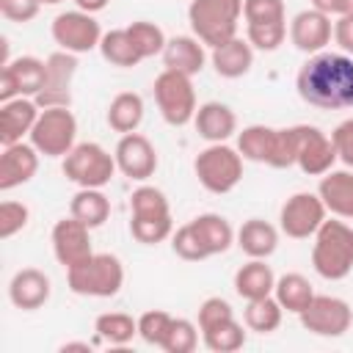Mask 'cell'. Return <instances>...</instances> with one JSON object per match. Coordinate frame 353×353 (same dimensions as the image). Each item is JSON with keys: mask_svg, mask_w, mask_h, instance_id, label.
<instances>
[{"mask_svg": "<svg viewBox=\"0 0 353 353\" xmlns=\"http://www.w3.org/2000/svg\"><path fill=\"white\" fill-rule=\"evenodd\" d=\"M105 119H108V127H110L113 132H121V135L138 132V127H141V121H143V97L135 94V91H121V94H116V97L110 99V105H108Z\"/></svg>", "mask_w": 353, "mask_h": 353, "instance_id": "obj_29", "label": "cell"}, {"mask_svg": "<svg viewBox=\"0 0 353 353\" xmlns=\"http://www.w3.org/2000/svg\"><path fill=\"white\" fill-rule=\"evenodd\" d=\"M336 149L331 135H325L320 127L312 124H298V157L295 165L309 174V176H323L334 168L336 163Z\"/></svg>", "mask_w": 353, "mask_h": 353, "instance_id": "obj_15", "label": "cell"}, {"mask_svg": "<svg viewBox=\"0 0 353 353\" xmlns=\"http://www.w3.org/2000/svg\"><path fill=\"white\" fill-rule=\"evenodd\" d=\"M234 243L248 259H268L279 248V229L265 218H248L237 229Z\"/></svg>", "mask_w": 353, "mask_h": 353, "instance_id": "obj_26", "label": "cell"}, {"mask_svg": "<svg viewBox=\"0 0 353 353\" xmlns=\"http://www.w3.org/2000/svg\"><path fill=\"white\" fill-rule=\"evenodd\" d=\"M154 102L160 108V116L165 124L171 127H185L193 121L196 116V88H193V80L188 74H179V72H171V69H163L157 77H154Z\"/></svg>", "mask_w": 353, "mask_h": 353, "instance_id": "obj_8", "label": "cell"}, {"mask_svg": "<svg viewBox=\"0 0 353 353\" xmlns=\"http://www.w3.org/2000/svg\"><path fill=\"white\" fill-rule=\"evenodd\" d=\"M171 314L163 312V309H149L138 317V336L146 342V345H154V347H163V339L171 328Z\"/></svg>", "mask_w": 353, "mask_h": 353, "instance_id": "obj_42", "label": "cell"}, {"mask_svg": "<svg viewBox=\"0 0 353 353\" xmlns=\"http://www.w3.org/2000/svg\"><path fill=\"white\" fill-rule=\"evenodd\" d=\"M39 157L41 152L28 141H19V143H8L3 146V154H0V190L8 193L25 182H30L39 171Z\"/></svg>", "mask_w": 353, "mask_h": 353, "instance_id": "obj_19", "label": "cell"}, {"mask_svg": "<svg viewBox=\"0 0 353 353\" xmlns=\"http://www.w3.org/2000/svg\"><path fill=\"white\" fill-rule=\"evenodd\" d=\"M281 317H284V309H281V303L276 301V295H265V298L245 301L243 323H245L248 331L273 334V331L281 325Z\"/></svg>", "mask_w": 353, "mask_h": 353, "instance_id": "obj_32", "label": "cell"}, {"mask_svg": "<svg viewBox=\"0 0 353 353\" xmlns=\"http://www.w3.org/2000/svg\"><path fill=\"white\" fill-rule=\"evenodd\" d=\"M298 97L320 110L353 108V58L345 52H314L295 74Z\"/></svg>", "mask_w": 353, "mask_h": 353, "instance_id": "obj_1", "label": "cell"}, {"mask_svg": "<svg viewBox=\"0 0 353 353\" xmlns=\"http://www.w3.org/2000/svg\"><path fill=\"white\" fill-rule=\"evenodd\" d=\"M210 61H212V69H215L218 77L237 80V77H243V74L251 72V66H254V47H251L248 39L234 36V39L212 47Z\"/></svg>", "mask_w": 353, "mask_h": 353, "instance_id": "obj_24", "label": "cell"}, {"mask_svg": "<svg viewBox=\"0 0 353 353\" xmlns=\"http://www.w3.org/2000/svg\"><path fill=\"white\" fill-rule=\"evenodd\" d=\"M334 41L345 55L353 58V14L350 17H336L334 22Z\"/></svg>", "mask_w": 353, "mask_h": 353, "instance_id": "obj_48", "label": "cell"}, {"mask_svg": "<svg viewBox=\"0 0 353 353\" xmlns=\"http://www.w3.org/2000/svg\"><path fill=\"white\" fill-rule=\"evenodd\" d=\"M41 108L33 97H14L8 102H0V143H19L25 135H30Z\"/></svg>", "mask_w": 353, "mask_h": 353, "instance_id": "obj_21", "label": "cell"}, {"mask_svg": "<svg viewBox=\"0 0 353 353\" xmlns=\"http://www.w3.org/2000/svg\"><path fill=\"white\" fill-rule=\"evenodd\" d=\"M130 234L141 245H157L163 240H171L174 221H171V215H163V218H130Z\"/></svg>", "mask_w": 353, "mask_h": 353, "instance_id": "obj_39", "label": "cell"}, {"mask_svg": "<svg viewBox=\"0 0 353 353\" xmlns=\"http://www.w3.org/2000/svg\"><path fill=\"white\" fill-rule=\"evenodd\" d=\"M273 287H276V273L265 259H248L234 273V292L243 301L273 295Z\"/></svg>", "mask_w": 353, "mask_h": 353, "instance_id": "obj_28", "label": "cell"}, {"mask_svg": "<svg viewBox=\"0 0 353 353\" xmlns=\"http://www.w3.org/2000/svg\"><path fill=\"white\" fill-rule=\"evenodd\" d=\"M0 3H8V0H0Z\"/></svg>", "mask_w": 353, "mask_h": 353, "instance_id": "obj_53", "label": "cell"}, {"mask_svg": "<svg viewBox=\"0 0 353 353\" xmlns=\"http://www.w3.org/2000/svg\"><path fill=\"white\" fill-rule=\"evenodd\" d=\"M47 77V61L36 55H19L11 58L6 66H0V102H8L14 97H33L41 91Z\"/></svg>", "mask_w": 353, "mask_h": 353, "instance_id": "obj_13", "label": "cell"}, {"mask_svg": "<svg viewBox=\"0 0 353 353\" xmlns=\"http://www.w3.org/2000/svg\"><path fill=\"white\" fill-rule=\"evenodd\" d=\"M116 165L124 176L135 179V182H146L149 176H154L157 171V149L154 143L141 135V132H127L119 138L116 149H113Z\"/></svg>", "mask_w": 353, "mask_h": 353, "instance_id": "obj_16", "label": "cell"}, {"mask_svg": "<svg viewBox=\"0 0 353 353\" xmlns=\"http://www.w3.org/2000/svg\"><path fill=\"white\" fill-rule=\"evenodd\" d=\"M66 284L83 298H113L124 287V265L116 254H91L66 270Z\"/></svg>", "mask_w": 353, "mask_h": 353, "instance_id": "obj_4", "label": "cell"}, {"mask_svg": "<svg viewBox=\"0 0 353 353\" xmlns=\"http://www.w3.org/2000/svg\"><path fill=\"white\" fill-rule=\"evenodd\" d=\"M30 221V210L22 201H11L6 199L0 204V240H11L14 234H19Z\"/></svg>", "mask_w": 353, "mask_h": 353, "instance_id": "obj_44", "label": "cell"}, {"mask_svg": "<svg viewBox=\"0 0 353 353\" xmlns=\"http://www.w3.org/2000/svg\"><path fill=\"white\" fill-rule=\"evenodd\" d=\"M207 44H201L196 36H171L163 50V66L179 74H199L207 63Z\"/></svg>", "mask_w": 353, "mask_h": 353, "instance_id": "obj_25", "label": "cell"}, {"mask_svg": "<svg viewBox=\"0 0 353 353\" xmlns=\"http://www.w3.org/2000/svg\"><path fill=\"white\" fill-rule=\"evenodd\" d=\"M99 55L110 63V66H119V69H132L138 66L143 58L138 55L127 28H116V30H108L102 33V41H99Z\"/></svg>", "mask_w": 353, "mask_h": 353, "instance_id": "obj_33", "label": "cell"}, {"mask_svg": "<svg viewBox=\"0 0 353 353\" xmlns=\"http://www.w3.org/2000/svg\"><path fill=\"white\" fill-rule=\"evenodd\" d=\"M229 317H234V309H232V303L226 298H221V295L204 298L201 306H199V331H204L210 325H218V323H223Z\"/></svg>", "mask_w": 353, "mask_h": 353, "instance_id": "obj_45", "label": "cell"}, {"mask_svg": "<svg viewBox=\"0 0 353 353\" xmlns=\"http://www.w3.org/2000/svg\"><path fill=\"white\" fill-rule=\"evenodd\" d=\"M273 138H276V127L268 124H248L237 132V152L243 154V160L251 163H265L270 160L273 152Z\"/></svg>", "mask_w": 353, "mask_h": 353, "instance_id": "obj_34", "label": "cell"}, {"mask_svg": "<svg viewBox=\"0 0 353 353\" xmlns=\"http://www.w3.org/2000/svg\"><path fill=\"white\" fill-rule=\"evenodd\" d=\"M50 33H52V41L58 44V50H66L74 55L99 50V41H102V28H99L97 17L88 11H80V8L61 11L52 19Z\"/></svg>", "mask_w": 353, "mask_h": 353, "instance_id": "obj_11", "label": "cell"}, {"mask_svg": "<svg viewBox=\"0 0 353 353\" xmlns=\"http://www.w3.org/2000/svg\"><path fill=\"white\" fill-rule=\"evenodd\" d=\"M190 226H193L199 243L204 245L207 256L226 254V251L232 248L234 237H237V232L232 229V223H229L223 215H218V212H201V215H196V218L190 221Z\"/></svg>", "mask_w": 353, "mask_h": 353, "instance_id": "obj_27", "label": "cell"}, {"mask_svg": "<svg viewBox=\"0 0 353 353\" xmlns=\"http://www.w3.org/2000/svg\"><path fill=\"white\" fill-rule=\"evenodd\" d=\"M312 240V268L320 279L342 281L353 273V226L345 218H325Z\"/></svg>", "mask_w": 353, "mask_h": 353, "instance_id": "obj_2", "label": "cell"}, {"mask_svg": "<svg viewBox=\"0 0 353 353\" xmlns=\"http://www.w3.org/2000/svg\"><path fill=\"white\" fill-rule=\"evenodd\" d=\"M328 218V210L317 193L298 190L292 193L281 210H279V229L292 240H309L317 234L323 221Z\"/></svg>", "mask_w": 353, "mask_h": 353, "instance_id": "obj_10", "label": "cell"}, {"mask_svg": "<svg viewBox=\"0 0 353 353\" xmlns=\"http://www.w3.org/2000/svg\"><path fill=\"white\" fill-rule=\"evenodd\" d=\"M171 248H174V254H176L179 259H185V262H201V259H210L207 251H204V245L199 243V237H196L190 221L182 223L179 229H174V234H171Z\"/></svg>", "mask_w": 353, "mask_h": 353, "instance_id": "obj_43", "label": "cell"}, {"mask_svg": "<svg viewBox=\"0 0 353 353\" xmlns=\"http://www.w3.org/2000/svg\"><path fill=\"white\" fill-rule=\"evenodd\" d=\"M301 325L314 334V336H325V339H334V336H342L350 331L353 325V309L345 298H336V295H314L312 303L298 314Z\"/></svg>", "mask_w": 353, "mask_h": 353, "instance_id": "obj_12", "label": "cell"}, {"mask_svg": "<svg viewBox=\"0 0 353 353\" xmlns=\"http://www.w3.org/2000/svg\"><path fill=\"white\" fill-rule=\"evenodd\" d=\"M171 215V204L165 193L154 185H141L130 196V218H163Z\"/></svg>", "mask_w": 353, "mask_h": 353, "instance_id": "obj_38", "label": "cell"}, {"mask_svg": "<svg viewBox=\"0 0 353 353\" xmlns=\"http://www.w3.org/2000/svg\"><path fill=\"white\" fill-rule=\"evenodd\" d=\"M77 74V55L55 50L47 58V77L36 94L39 108H69L72 105V80Z\"/></svg>", "mask_w": 353, "mask_h": 353, "instance_id": "obj_14", "label": "cell"}, {"mask_svg": "<svg viewBox=\"0 0 353 353\" xmlns=\"http://www.w3.org/2000/svg\"><path fill=\"white\" fill-rule=\"evenodd\" d=\"M108 3H110V0H74V6H77L80 11H88V14H97V11H102Z\"/></svg>", "mask_w": 353, "mask_h": 353, "instance_id": "obj_50", "label": "cell"}, {"mask_svg": "<svg viewBox=\"0 0 353 353\" xmlns=\"http://www.w3.org/2000/svg\"><path fill=\"white\" fill-rule=\"evenodd\" d=\"M39 11H41L39 0H8V3H0V14L8 22H17V25H28L30 19H36Z\"/></svg>", "mask_w": 353, "mask_h": 353, "instance_id": "obj_47", "label": "cell"}, {"mask_svg": "<svg viewBox=\"0 0 353 353\" xmlns=\"http://www.w3.org/2000/svg\"><path fill=\"white\" fill-rule=\"evenodd\" d=\"M331 141H334L336 157L345 163V168H353V119L339 121L331 132Z\"/></svg>", "mask_w": 353, "mask_h": 353, "instance_id": "obj_46", "label": "cell"}, {"mask_svg": "<svg viewBox=\"0 0 353 353\" xmlns=\"http://www.w3.org/2000/svg\"><path fill=\"white\" fill-rule=\"evenodd\" d=\"M28 138L44 157H66L77 143V119L69 108H41Z\"/></svg>", "mask_w": 353, "mask_h": 353, "instance_id": "obj_9", "label": "cell"}, {"mask_svg": "<svg viewBox=\"0 0 353 353\" xmlns=\"http://www.w3.org/2000/svg\"><path fill=\"white\" fill-rule=\"evenodd\" d=\"M69 215L88 229H99L110 218V199L102 193V188H80L69 201Z\"/></svg>", "mask_w": 353, "mask_h": 353, "instance_id": "obj_30", "label": "cell"}, {"mask_svg": "<svg viewBox=\"0 0 353 353\" xmlns=\"http://www.w3.org/2000/svg\"><path fill=\"white\" fill-rule=\"evenodd\" d=\"M317 196L336 218L353 221V168H331L320 176Z\"/></svg>", "mask_w": 353, "mask_h": 353, "instance_id": "obj_23", "label": "cell"}, {"mask_svg": "<svg viewBox=\"0 0 353 353\" xmlns=\"http://www.w3.org/2000/svg\"><path fill=\"white\" fill-rule=\"evenodd\" d=\"M50 243H52V254H55L58 265H63L66 270L80 265L83 259H88L94 254V248H91V229L85 223H80L77 218H72V215L55 221Z\"/></svg>", "mask_w": 353, "mask_h": 353, "instance_id": "obj_17", "label": "cell"}, {"mask_svg": "<svg viewBox=\"0 0 353 353\" xmlns=\"http://www.w3.org/2000/svg\"><path fill=\"white\" fill-rule=\"evenodd\" d=\"M72 350L91 353V350H94V345H91V342H63V345H61V353H72Z\"/></svg>", "mask_w": 353, "mask_h": 353, "instance_id": "obj_51", "label": "cell"}, {"mask_svg": "<svg viewBox=\"0 0 353 353\" xmlns=\"http://www.w3.org/2000/svg\"><path fill=\"white\" fill-rule=\"evenodd\" d=\"M193 174L207 193H232L243 179V154L229 143H210L193 160Z\"/></svg>", "mask_w": 353, "mask_h": 353, "instance_id": "obj_5", "label": "cell"}, {"mask_svg": "<svg viewBox=\"0 0 353 353\" xmlns=\"http://www.w3.org/2000/svg\"><path fill=\"white\" fill-rule=\"evenodd\" d=\"M199 347V325L190 323L188 317H174L171 328L163 339L165 353H193Z\"/></svg>", "mask_w": 353, "mask_h": 353, "instance_id": "obj_40", "label": "cell"}, {"mask_svg": "<svg viewBox=\"0 0 353 353\" xmlns=\"http://www.w3.org/2000/svg\"><path fill=\"white\" fill-rule=\"evenodd\" d=\"M41 6H58V3H63V0H39Z\"/></svg>", "mask_w": 353, "mask_h": 353, "instance_id": "obj_52", "label": "cell"}, {"mask_svg": "<svg viewBox=\"0 0 353 353\" xmlns=\"http://www.w3.org/2000/svg\"><path fill=\"white\" fill-rule=\"evenodd\" d=\"M193 127H196L199 138H204L207 143H226L232 135H237V116L229 105L210 99L196 108Z\"/></svg>", "mask_w": 353, "mask_h": 353, "instance_id": "obj_22", "label": "cell"}, {"mask_svg": "<svg viewBox=\"0 0 353 353\" xmlns=\"http://www.w3.org/2000/svg\"><path fill=\"white\" fill-rule=\"evenodd\" d=\"M61 168H63V176L77 188H105L119 171L116 157L94 141L74 143V149L63 157Z\"/></svg>", "mask_w": 353, "mask_h": 353, "instance_id": "obj_7", "label": "cell"}, {"mask_svg": "<svg viewBox=\"0 0 353 353\" xmlns=\"http://www.w3.org/2000/svg\"><path fill=\"white\" fill-rule=\"evenodd\" d=\"M273 295H276V301L281 303L284 312L301 314V312L312 303V298H314L317 292H314L312 281H309L303 273H284V276L276 279Z\"/></svg>", "mask_w": 353, "mask_h": 353, "instance_id": "obj_31", "label": "cell"}, {"mask_svg": "<svg viewBox=\"0 0 353 353\" xmlns=\"http://www.w3.org/2000/svg\"><path fill=\"white\" fill-rule=\"evenodd\" d=\"M127 33H130V39H132V44H135V50H138V55L143 61L146 58H154V55H163L165 41H168V36L163 33V28L154 25V22H149V19L130 22L127 25Z\"/></svg>", "mask_w": 353, "mask_h": 353, "instance_id": "obj_37", "label": "cell"}, {"mask_svg": "<svg viewBox=\"0 0 353 353\" xmlns=\"http://www.w3.org/2000/svg\"><path fill=\"white\" fill-rule=\"evenodd\" d=\"M243 17V0H190L188 22L193 36L210 50L234 39Z\"/></svg>", "mask_w": 353, "mask_h": 353, "instance_id": "obj_3", "label": "cell"}, {"mask_svg": "<svg viewBox=\"0 0 353 353\" xmlns=\"http://www.w3.org/2000/svg\"><path fill=\"white\" fill-rule=\"evenodd\" d=\"M52 281L39 268H22L8 281V301L22 312H36L50 301Z\"/></svg>", "mask_w": 353, "mask_h": 353, "instance_id": "obj_20", "label": "cell"}, {"mask_svg": "<svg viewBox=\"0 0 353 353\" xmlns=\"http://www.w3.org/2000/svg\"><path fill=\"white\" fill-rule=\"evenodd\" d=\"M94 331L97 339L108 345H127L132 342V336H138V320H132V314L127 312H102L94 320Z\"/></svg>", "mask_w": 353, "mask_h": 353, "instance_id": "obj_35", "label": "cell"}, {"mask_svg": "<svg viewBox=\"0 0 353 353\" xmlns=\"http://www.w3.org/2000/svg\"><path fill=\"white\" fill-rule=\"evenodd\" d=\"M201 342L207 350L212 353H234L245 345V328L243 323H237L234 317L218 323V325H210L201 331Z\"/></svg>", "mask_w": 353, "mask_h": 353, "instance_id": "obj_36", "label": "cell"}, {"mask_svg": "<svg viewBox=\"0 0 353 353\" xmlns=\"http://www.w3.org/2000/svg\"><path fill=\"white\" fill-rule=\"evenodd\" d=\"M312 8H317L328 17H350L353 0H312Z\"/></svg>", "mask_w": 353, "mask_h": 353, "instance_id": "obj_49", "label": "cell"}, {"mask_svg": "<svg viewBox=\"0 0 353 353\" xmlns=\"http://www.w3.org/2000/svg\"><path fill=\"white\" fill-rule=\"evenodd\" d=\"M295 157H298V124L295 127H279L268 165L270 168H290V165H295Z\"/></svg>", "mask_w": 353, "mask_h": 353, "instance_id": "obj_41", "label": "cell"}, {"mask_svg": "<svg viewBox=\"0 0 353 353\" xmlns=\"http://www.w3.org/2000/svg\"><path fill=\"white\" fill-rule=\"evenodd\" d=\"M245 39L254 50L273 52L287 39V8L284 0H243Z\"/></svg>", "mask_w": 353, "mask_h": 353, "instance_id": "obj_6", "label": "cell"}, {"mask_svg": "<svg viewBox=\"0 0 353 353\" xmlns=\"http://www.w3.org/2000/svg\"><path fill=\"white\" fill-rule=\"evenodd\" d=\"M334 39V22L317 8H303L290 19V41L295 50L314 55L323 52Z\"/></svg>", "mask_w": 353, "mask_h": 353, "instance_id": "obj_18", "label": "cell"}]
</instances>
